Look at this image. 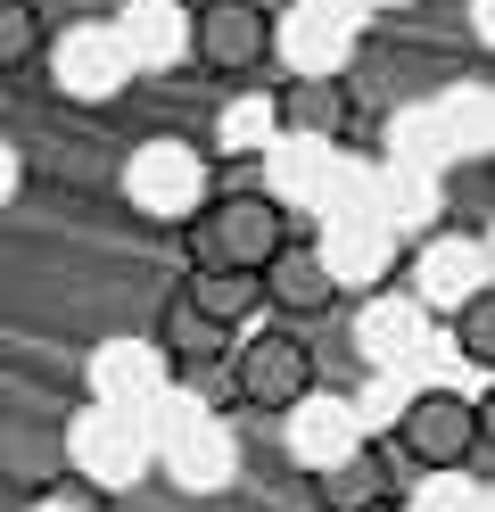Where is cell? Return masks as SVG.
<instances>
[{
    "label": "cell",
    "instance_id": "1",
    "mask_svg": "<svg viewBox=\"0 0 495 512\" xmlns=\"http://www.w3.org/2000/svg\"><path fill=\"white\" fill-rule=\"evenodd\" d=\"M182 240H190V273H207V265L264 273V256L289 240V215H281L273 199H256V190H240V199L190 207V215H182Z\"/></svg>",
    "mask_w": 495,
    "mask_h": 512
},
{
    "label": "cell",
    "instance_id": "2",
    "mask_svg": "<svg viewBox=\"0 0 495 512\" xmlns=\"http://www.w3.org/2000/svg\"><path fill=\"white\" fill-rule=\"evenodd\" d=\"M396 446H405L413 463H429V471H462V463H479L495 446V413L471 405V397L429 389V397H413L396 413Z\"/></svg>",
    "mask_w": 495,
    "mask_h": 512
},
{
    "label": "cell",
    "instance_id": "3",
    "mask_svg": "<svg viewBox=\"0 0 495 512\" xmlns=\"http://www.w3.org/2000/svg\"><path fill=\"white\" fill-rule=\"evenodd\" d=\"M124 199L157 223H182L190 207H207V157L190 141H141L124 157Z\"/></svg>",
    "mask_w": 495,
    "mask_h": 512
},
{
    "label": "cell",
    "instance_id": "4",
    "mask_svg": "<svg viewBox=\"0 0 495 512\" xmlns=\"http://www.w3.org/2000/svg\"><path fill=\"white\" fill-rule=\"evenodd\" d=\"M190 58L207 75H256L264 58H273V17H264L256 0H207V9L190 17Z\"/></svg>",
    "mask_w": 495,
    "mask_h": 512
},
{
    "label": "cell",
    "instance_id": "5",
    "mask_svg": "<svg viewBox=\"0 0 495 512\" xmlns=\"http://www.w3.org/2000/svg\"><path fill=\"white\" fill-rule=\"evenodd\" d=\"M231 364H240V397H248V405H264V413H289L297 397L314 389V347H306V339H289V331L248 339Z\"/></svg>",
    "mask_w": 495,
    "mask_h": 512
},
{
    "label": "cell",
    "instance_id": "6",
    "mask_svg": "<svg viewBox=\"0 0 495 512\" xmlns=\"http://www.w3.org/2000/svg\"><path fill=\"white\" fill-rule=\"evenodd\" d=\"M264 298H273L281 314H322L330 306V290H339V281H330V265H322V248H306V240H281L273 256H264Z\"/></svg>",
    "mask_w": 495,
    "mask_h": 512
},
{
    "label": "cell",
    "instance_id": "7",
    "mask_svg": "<svg viewBox=\"0 0 495 512\" xmlns=\"http://www.w3.org/2000/svg\"><path fill=\"white\" fill-rule=\"evenodd\" d=\"M380 504H388V455L347 438L322 463V512H380Z\"/></svg>",
    "mask_w": 495,
    "mask_h": 512
},
{
    "label": "cell",
    "instance_id": "8",
    "mask_svg": "<svg viewBox=\"0 0 495 512\" xmlns=\"http://www.w3.org/2000/svg\"><path fill=\"white\" fill-rule=\"evenodd\" d=\"M58 83H66V100H116V83H124V50L116 42H99V34H75L58 50Z\"/></svg>",
    "mask_w": 495,
    "mask_h": 512
},
{
    "label": "cell",
    "instance_id": "9",
    "mask_svg": "<svg viewBox=\"0 0 495 512\" xmlns=\"http://www.w3.org/2000/svg\"><path fill=\"white\" fill-rule=\"evenodd\" d=\"M198 314H215V323L231 331V323H248V314L264 306V281L256 273H240V265H207V273H190V290H182Z\"/></svg>",
    "mask_w": 495,
    "mask_h": 512
},
{
    "label": "cell",
    "instance_id": "10",
    "mask_svg": "<svg viewBox=\"0 0 495 512\" xmlns=\"http://www.w3.org/2000/svg\"><path fill=\"white\" fill-rule=\"evenodd\" d=\"M281 124H289V133H306V141L347 133V91H339V83H322V75L289 83V91H281Z\"/></svg>",
    "mask_w": 495,
    "mask_h": 512
},
{
    "label": "cell",
    "instance_id": "11",
    "mask_svg": "<svg viewBox=\"0 0 495 512\" xmlns=\"http://www.w3.org/2000/svg\"><path fill=\"white\" fill-rule=\"evenodd\" d=\"M223 323H215V314H198L190 298H174V306H165L157 314V356H182V364H207V356H223Z\"/></svg>",
    "mask_w": 495,
    "mask_h": 512
},
{
    "label": "cell",
    "instance_id": "12",
    "mask_svg": "<svg viewBox=\"0 0 495 512\" xmlns=\"http://www.w3.org/2000/svg\"><path fill=\"white\" fill-rule=\"evenodd\" d=\"M75 463H91L99 479H124L132 463H141V438H132L116 413H83L75 422Z\"/></svg>",
    "mask_w": 495,
    "mask_h": 512
},
{
    "label": "cell",
    "instance_id": "13",
    "mask_svg": "<svg viewBox=\"0 0 495 512\" xmlns=\"http://www.w3.org/2000/svg\"><path fill=\"white\" fill-rule=\"evenodd\" d=\"M190 34H182V17H174V0H157V9H149V0H132V9H124V50H141V58H174Z\"/></svg>",
    "mask_w": 495,
    "mask_h": 512
},
{
    "label": "cell",
    "instance_id": "14",
    "mask_svg": "<svg viewBox=\"0 0 495 512\" xmlns=\"http://www.w3.org/2000/svg\"><path fill=\"white\" fill-rule=\"evenodd\" d=\"M289 413H306V422H297V446H306L314 463H330V455H339V446L355 438V430H347V405H330V397H314V389L297 397Z\"/></svg>",
    "mask_w": 495,
    "mask_h": 512
},
{
    "label": "cell",
    "instance_id": "15",
    "mask_svg": "<svg viewBox=\"0 0 495 512\" xmlns=\"http://www.w3.org/2000/svg\"><path fill=\"white\" fill-rule=\"evenodd\" d=\"M454 339H462V356H471V364H495V290H487V281L454 306Z\"/></svg>",
    "mask_w": 495,
    "mask_h": 512
},
{
    "label": "cell",
    "instance_id": "16",
    "mask_svg": "<svg viewBox=\"0 0 495 512\" xmlns=\"http://www.w3.org/2000/svg\"><path fill=\"white\" fill-rule=\"evenodd\" d=\"M42 50V9L33 0H0V67H25Z\"/></svg>",
    "mask_w": 495,
    "mask_h": 512
}]
</instances>
